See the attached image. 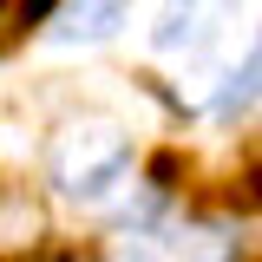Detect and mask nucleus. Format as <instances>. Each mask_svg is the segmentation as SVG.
Returning a JSON list of instances; mask_svg holds the SVG:
<instances>
[{
    "label": "nucleus",
    "instance_id": "f257e3e1",
    "mask_svg": "<svg viewBox=\"0 0 262 262\" xmlns=\"http://www.w3.org/2000/svg\"><path fill=\"white\" fill-rule=\"evenodd\" d=\"M125 170H131V138L112 118H72L46 144V177L66 196H105Z\"/></svg>",
    "mask_w": 262,
    "mask_h": 262
},
{
    "label": "nucleus",
    "instance_id": "f03ea898",
    "mask_svg": "<svg viewBox=\"0 0 262 262\" xmlns=\"http://www.w3.org/2000/svg\"><path fill=\"white\" fill-rule=\"evenodd\" d=\"M46 243V203L27 184H7L0 190V262H20Z\"/></svg>",
    "mask_w": 262,
    "mask_h": 262
},
{
    "label": "nucleus",
    "instance_id": "7ed1b4c3",
    "mask_svg": "<svg viewBox=\"0 0 262 262\" xmlns=\"http://www.w3.org/2000/svg\"><path fill=\"white\" fill-rule=\"evenodd\" d=\"M125 20V0H59L46 7V33L66 39V46H92V39H112Z\"/></svg>",
    "mask_w": 262,
    "mask_h": 262
},
{
    "label": "nucleus",
    "instance_id": "20e7f679",
    "mask_svg": "<svg viewBox=\"0 0 262 262\" xmlns=\"http://www.w3.org/2000/svg\"><path fill=\"white\" fill-rule=\"evenodd\" d=\"M46 7H53V0H0V53H7L33 20H46Z\"/></svg>",
    "mask_w": 262,
    "mask_h": 262
}]
</instances>
